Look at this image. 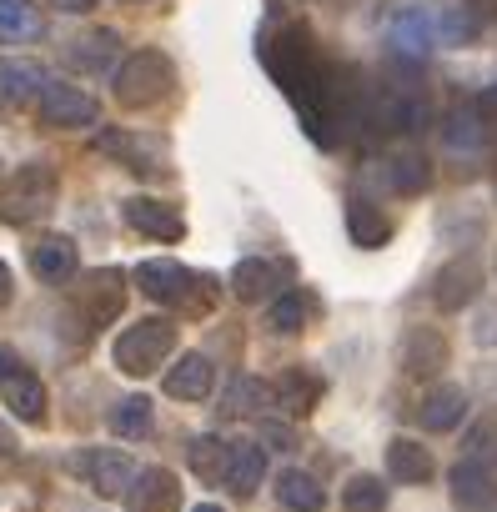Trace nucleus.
Returning <instances> with one entry per match:
<instances>
[{
  "label": "nucleus",
  "mask_w": 497,
  "mask_h": 512,
  "mask_svg": "<svg viewBox=\"0 0 497 512\" xmlns=\"http://www.w3.org/2000/svg\"><path fill=\"white\" fill-rule=\"evenodd\" d=\"M171 86H176V66H171L161 51H136V56H126V61L116 66V81H111V91H116V101H121L126 111H146V106L166 101Z\"/></svg>",
  "instance_id": "obj_1"
},
{
  "label": "nucleus",
  "mask_w": 497,
  "mask_h": 512,
  "mask_svg": "<svg viewBox=\"0 0 497 512\" xmlns=\"http://www.w3.org/2000/svg\"><path fill=\"white\" fill-rule=\"evenodd\" d=\"M206 282L211 277H196L181 262H161V256H151V262L136 267V287L151 302H161V307H206L211 302V287Z\"/></svg>",
  "instance_id": "obj_2"
},
{
  "label": "nucleus",
  "mask_w": 497,
  "mask_h": 512,
  "mask_svg": "<svg viewBox=\"0 0 497 512\" xmlns=\"http://www.w3.org/2000/svg\"><path fill=\"white\" fill-rule=\"evenodd\" d=\"M176 352V327L171 322H161V317H151V322H136V327H126L121 337H116V367L126 372V377H151L166 357Z\"/></svg>",
  "instance_id": "obj_3"
},
{
  "label": "nucleus",
  "mask_w": 497,
  "mask_h": 512,
  "mask_svg": "<svg viewBox=\"0 0 497 512\" xmlns=\"http://www.w3.org/2000/svg\"><path fill=\"white\" fill-rule=\"evenodd\" d=\"M51 206H56V171L51 166H21L0 186V221H11V226L41 221Z\"/></svg>",
  "instance_id": "obj_4"
},
{
  "label": "nucleus",
  "mask_w": 497,
  "mask_h": 512,
  "mask_svg": "<svg viewBox=\"0 0 497 512\" xmlns=\"http://www.w3.org/2000/svg\"><path fill=\"white\" fill-rule=\"evenodd\" d=\"M36 106H41V121H51V126H96V116H101V106L71 81H46Z\"/></svg>",
  "instance_id": "obj_5"
},
{
  "label": "nucleus",
  "mask_w": 497,
  "mask_h": 512,
  "mask_svg": "<svg viewBox=\"0 0 497 512\" xmlns=\"http://www.w3.org/2000/svg\"><path fill=\"white\" fill-rule=\"evenodd\" d=\"M76 467L86 472V482H91L101 497H121V492L136 482V472H141L121 447H91V452L76 457Z\"/></svg>",
  "instance_id": "obj_6"
},
{
  "label": "nucleus",
  "mask_w": 497,
  "mask_h": 512,
  "mask_svg": "<svg viewBox=\"0 0 497 512\" xmlns=\"http://www.w3.org/2000/svg\"><path fill=\"white\" fill-rule=\"evenodd\" d=\"M76 267H81V251H76V241L61 236V231H46V236L31 246V272H36L46 287H66V282L76 277Z\"/></svg>",
  "instance_id": "obj_7"
},
{
  "label": "nucleus",
  "mask_w": 497,
  "mask_h": 512,
  "mask_svg": "<svg viewBox=\"0 0 497 512\" xmlns=\"http://www.w3.org/2000/svg\"><path fill=\"white\" fill-rule=\"evenodd\" d=\"M477 292H482V267L472 262V256H457V262H447V267L437 272L432 302H437L442 312H462V307L477 302Z\"/></svg>",
  "instance_id": "obj_8"
},
{
  "label": "nucleus",
  "mask_w": 497,
  "mask_h": 512,
  "mask_svg": "<svg viewBox=\"0 0 497 512\" xmlns=\"http://www.w3.org/2000/svg\"><path fill=\"white\" fill-rule=\"evenodd\" d=\"M447 357H452V347L437 327H412L402 337V372L407 377H437L447 367Z\"/></svg>",
  "instance_id": "obj_9"
},
{
  "label": "nucleus",
  "mask_w": 497,
  "mask_h": 512,
  "mask_svg": "<svg viewBox=\"0 0 497 512\" xmlns=\"http://www.w3.org/2000/svg\"><path fill=\"white\" fill-rule=\"evenodd\" d=\"M131 512H176L181 507V482L166 467H141L136 482L126 487Z\"/></svg>",
  "instance_id": "obj_10"
},
{
  "label": "nucleus",
  "mask_w": 497,
  "mask_h": 512,
  "mask_svg": "<svg viewBox=\"0 0 497 512\" xmlns=\"http://www.w3.org/2000/svg\"><path fill=\"white\" fill-rule=\"evenodd\" d=\"M121 211H126V221H131L141 236H156V241H181V236H186L181 211L166 206V201H156V196H131Z\"/></svg>",
  "instance_id": "obj_11"
},
{
  "label": "nucleus",
  "mask_w": 497,
  "mask_h": 512,
  "mask_svg": "<svg viewBox=\"0 0 497 512\" xmlns=\"http://www.w3.org/2000/svg\"><path fill=\"white\" fill-rule=\"evenodd\" d=\"M166 397H176V402H206L211 397V387H216V367H211V357H201V352H186L171 372H166Z\"/></svg>",
  "instance_id": "obj_12"
},
{
  "label": "nucleus",
  "mask_w": 497,
  "mask_h": 512,
  "mask_svg": "<svg viewBox=\"0 0 497 512\" xmlns=\"http://www.w3.org/2000/svg\"><path fill=\"white\" fill-rule=\"evenodd\" d=\"M0 402H6L21 422H41V417H46V387H41V377L26 372V367H16L6 382H0Z\"/></svg>",
  "instance_id": "obj_13"
},
{
  "label": "nucleus",
  "mask_w": 497,
  "mask_h": 512,
  "mask_svg": "<svg viewBox=\"0 0 497 512\" xmlns=\"http://www.w3.org/2000/svg\"><path fill=\"white\" fill-rule=\"evenodd\" d=\"M387 472H392V482L422 487V482H432L437 462H432V452H427L422 442H412V437H397V442L387 447Z\"/></svg>",
  "instance_id": "obj_14"
},
{
  "label": "nucleus",
  "mask_w": 497,
  "mask_h": 512,
  "mask_svg": "<svg viewBox=\"0 0 497 512\" xmlns=\"http://www.w3.org/2000/svg\"><path fill=\"white\" fill-rule=\"evenodd\" d=\"M262 477H267V452L257 447V442H236L231 447V462H226V487L236 492V497H252L257 487H262Z\"/></svg>",
  "instance_id": "obj_15"
},
{
  "label": "nucleus",
  "mask_w": 497,
  "mask_h": 512,
  "mask_svg": "<svg viewBox=\"0 0 497 512\" xmlns=\"http://www.w3.org/2000/svg\"><path fill=\"white\" fill-rule=\"evenodd\" d=\"M121 56V36L116 31H91L76 36V46H66V66L71 71H111Z\"/></svg>",
  "instance_id": "obj_16"
},
{
  "label": "nucleus",
  "mask_w": 497,
  "mask_h": 512,
  "mask_svg": "<svg viewBox=\"0 0 497 512\" xmlns=\"http://www.w3.org/2000/svg\"><path fill=\"white\" fill-rule=\"evenodd\" d=\"M462 417H467V392H462V387H437V392H427L422 407H417V422H422L427 432H452Z\"/></svg>",
  "instance_id": "obj_17"
},
{
  "label": "nucleus",
  "mask_w": 497,
  "mask_h": 512,
  "mask_svg": "<svg viewBox=\"0 0 497 512\" xmlns=\"http://www.w3.org/2000/svg\"><path fill=\"white\" fill-rule=\"evenodd\" d=\"M272 402V387L257 382V377H236L226 382V397H221V417L236 422V417H262V407Z\"/></svg>",
  "instance_id": "obj_18"
},
{
  "label": "nucleus",
  "mask_w": 497,
  "mask_h": 512,
  "mask_svg": "<svg viewBox=\"0 0 497 512\" xmlns=\"http://www.w3.org/2000/svg\"><path fill=\"white\" fill-rule=\"evenodd\" d=\"M282 287V272L272 267V262H236V272H231V292L241 297V302H262V297H272Z\"/></svg>",
  "instance_id": "obj_19"
},
{
  "label": "nucleus",
  "mask_w": 497,
  "mask_h": 512,
  "mask_svg": "<svg viewBox=\"0 0 497 512\" xmlns=\"http://www.w3.org/2000/svg\"><path fill=\"white\" fill-rule=\"evenodd\" d=\"M0 86H6L11 101H36L46 91V71L21 56H0Z\"/></svg>",
  "instance_id": "obj_20"
},
{
  "label": "nucleus",
  "mask_w": 497,
  "mask_h": 512,
  "mask_svg": "<svg viewBox=\"0 0 497 512\" xmlns=\"http://www.w3.org/2000/svg\"><path fill=\"white\" fill-rule=\"evenodd\" d=\"M347 231H352V241H357V246H387L392 221H387L372 201L352 196V201H347Z\"/></svg>",
  "instance_id": "obj_21"
},
{
  "label": "nucleus",
  "mask_w": 497,
  "mask_h": 512,
  "mask_svg": "<svg viewBox=\"0 0 497 512\" xmlns=\"http://www.w3.org/2000/svg\"><path fill=\"white\" fill-rule=\"evenodd\" d=\"M277 502L292 507V512H322V482L302 467H287L277 477Z\"/></svg>",
  "instance_id": "obj_22"
},
{
  "label": "nucleus",
  "mask_w": 497,
  "mask_h": 512,
  "mask_svg": "<svg viewBox=\"0 0 497 512\" xmlns=\"http://www.w3.org/2000/svg\"><path fill=\"white\" fill-rule=\"evenodd\" d=\"M437 41V21L422 16V11H402L397 26H392V46L402 56H427V46Z\"/></svg>",
  "instance_id": "obj_23"
},
{
  "label": "nucleus",
  "mask_w": 497,
  "mask_h": 512,
  "mask_svg": "<svg viewBox=\"0 0 497 512\" xmlns=\"http://www.w3.org/2000/svg\"><path fill=\"white\" fill-rule=\"evenodd\" d=\"M272 397H277L292 417H307V412L317 407V397H322V382H317L312 372H287V377L272 387Z\"/></svg>",
  "instance_id": "obj_24"
},
{
  "label": "nucleus",
  "mask_w": 497,
  "mask_h": 512,
  "mask_svg": "<svg viewBox=\"0 0 497 512\" xmlns=\"http://www.w3.org/2000/svg\"><path fill=\"white\" fill-rule=\"evenodd\" d=\"M106 422H111V432L126 437V442L146 437V432H151V397H121V402L111 407Z\"/></svg>",
  "instance_id": "obj_25"
},
{
  "label": "nucleus",
  "mask_w": 497,
  "mask_h": 512,
  "mask_svg": "<svg viewBox=\"0 0 497 512\" xmlns=\"http://www.w3.org/2000/svg\"><path fill=\"white\" fill-rule=\"evenodd\" d=\"M186 462H191V472L201 482H221L226 477V462H231V447L221 437H196L191 452H186Z\"/></svg>",
  "instance_id": "obj_26"
},
{
  "label": "nucleus",
  "mask_w": 497,
  "mask_h": 512,
  "mask_svg": "<svg viewBox=\"0 0 497 512\" xmlns=\"http://www.w3.org/2000/svg\"><path fill=\"white\" fill-rule=\"evenodd\" d=\"M452 492H457V502H487V497H492V472H487V462H482V457L457 462V467H452Z\"/></svg>",
  "instance_id": "obj_27"
},
{
  "label": "nucleus",
  "mask_w": 497,
  "mask_h": 512,
  "mask_svg": "<svg viewBox=\"0 0 497 512\" xmlns=\"http://www.w3.org/2000/svg\"><path fill=\"white\" fill-rule=\"evenodd\" d=\"M387 181H392V191H402V196H417V191H427L432 186V166L422 161V156H392L387 161Z\"/></svg>",
  "instance_id": "obj_28"
},
{
  "label": "nucleus",
  "mask_w": 497,
  "mask_h": 512,
  "mask_svg": "<svg viewBox=\"0 0 497 512\" xmlns=\"http://www.w3.org/2000/svg\"><path fill=\"white\" fill-rule=\"evenodd\" d=\"M41 36V16L31 0H11L0 6V41H36Z\"/></svg>",
  "instance_id": "obj_29"
},
{
  "label": "nucleus",
  "mask_w": 497,
  "mask_h": 512,
  "mask_svg": "<svg viewBox=\"0 0 497 512\" xmlns=\"http://www.w3.org/2000/svg\"><path fill=\"white\" fill-rule=\"evenodd\" d=\"M482 131H487L482 111H452V116L442 121V141H447L452 151H477V146H482Z\"/></svg>",
  "instance_id": "obj_30"
},
{
  "label": "nucleus",
  "mask_w": 497,
  "mask_h": 512,
  "mask_svg": "<svg viewBox=\"0 0 497 512\" xmlns=\"http://www.w3.org/2000/svg\"><path fill=\"white\" fill-rule=\"evenodd\" d=\"M307 317H312V302H307L302 292H282V297L272 302V312H267V327L282 332V337H292V332L307 327Z\"/></svg>",
  "instance_id": "obj_31"
},
{
  "label": "nucleus",
  "mask_w": 497,
  "mask_h": 512,
  "mask_svg": "<svg viewBox=\"0 0 497 512\" xmlns=\"http://www.w3.org/2000/svg\"><path fill=\"white\" fill-rule=\"evenodd\" d=\"M342 507L347 512H382L387 507V482L382 477H352L347 487H342Z\"/></svg>",
  "instance_id": "obj_32"
},
{
  "label": "nucleus",
  "mask_w": 497,
  "mask_h": 512,
  "mask_svg": "<svg viewBox=\"0 0 497 512\" xmlns=\"http://www.w3.org/2000/svg\"><path fill=\"white\" fill-rule=\"evenodd\" d=\"M472 36H477V21H472V16H462V11L437 16V41H442V46H467Z\"/></svg>",
  "instance_id": "obj_33"
},
{
  "label": "nucleus",
  "mask_w": 497,
  "mask_h": 512,
  "mask_svg": "<svg viewBox=\"0 0 497 512\" xmlns=\"http://www.w3.org/2000/svg\"><path fill=\"white\" fill-rule=\"evenodd\" d=\"M262 437H267V447H277V452H292L297 442H292V427H282V422H262Z\"/></svg>",
  "instance_id": "obj_34"
},
{
  "label": "nucleus",
  "mask_w": 497,
  "mask_h": 512,
  "mask_svg": "<svg viewBox=\"0 0 497 512\" xmlns=\"http://www.w3.org/2000/svg\"><path fill=\"white\" fill-rule=\"evenodd\" d=\"M56 11H66V16H86V11H96L101 0H51Z\"/></svg>",
  "instance_id": "obj_35"
},
{
  "label": "nucleus",
  "mask_w": 497,
  "mask_h": 512,
  "mask_svg": "<svg viewBox=\"0 0 497 512\" xmlns=\"http://www.w3.org/2000/svg\"><path fill=\"white\" fill-rule=\"evenodd\" d=\"M477 111H482V121H487V126H497V86H492V91H482Z\"/></svg>",
  "instance_id": "obj_36"
},
{
  "label": "nucleus",
  "mask_w": 497,
  "mask_h": 512,
  "mask_svg": "<svg viewBox=\"0 0 497 512\" xmlns=\"http://www.w3.org/2000/svg\"><path fill=\"white\" fill-rule=\"evenodd\" d=\"M6 302H11V267L0 262V307H6Z\"/></svg>",
  "instance_id": "obj_37"
},
{
  "label": "nucleus",
  "mask_w": 497,
  "mask_h": 512,
  "mask_svg": "<svg viewBox=\"0 0 497 512\" xmlns=\"http://www.w3.org/2000/svg\"><path fill=\"white\" fill-rule=\"evenodd\" d=\"M16 367H21V362H16V352H0V382H6Z\"/></svg>",
  "instance_id": "obj_38"
},
{
  "label": "nucleus",
  "mask_w": 497,
  "mask_h": 512,
  "mask_svg": "<svg viewBox=\"0 0 497 512\" xmlns=\"http://www.w3.org/2000/svg\"><path fill=\"white\" fill-rule=\"evenodd\" d=\"M191 512H221V507H216V502H201V507H191Z\"/></svg>",
  "instance_id": "obj_39"
},
{
  "label": "nucleus",
  "mask_w": 497,
  "mask_h": 512,
  "mask_svg": "<svg viewBox=\"0 0 497 512\" xmlns=\"http://www.w3.org/2000/svg\"><path fill=\"white\" fill-rule=\"evenodd\" d=\"M6 101H11V96H6V86H0V106H6Z\"/></svg>",
  "instance_id": "obj_40"
},
{
  "label": "nucleus",
  "mask_w": 497,
  "mask_h": 512,
  "mask_svg": "<svg viewBox=\"0 0 497 512\" xmlns=\"http://www.w3.org/2000/svg\"><path fill=\"white\" fill-rule=\"evenodd\" d=\"M0 447H6V432H0Z\"/></svg>",
  "instance_id": "obj_41"
},
{
  "label": "nucleus",
  "mask_w": 497,
  "mask_h": 512,
  "mask_svg": "<svg viewBox=\"0 0 497 512\" xmlns=\"http://www.w3.org/2000/svg\"><path fill=\"white\" fill-rule=\"evenodd\" d=\"M0 6H11V0H0Z\"/></svg>",
  "instance_id": "obj_42"
}]
</instances>
